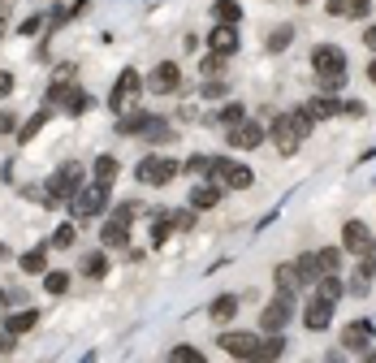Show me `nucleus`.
Returning a JSON list of instances; mask_svg holds the SVG:
<instances>
[{
  "label": "nucleus",
  "instance_id": "nucleus-1",
  "mask_svg": "<svg viewBox=\"0 0 376 363\" xmlns=\"http://www.w3.org/2000/svg\"><path fill=\"white\" fill-rule=\"evenodd\" d=\"M312 69L324 83V91H337L346 83V74H350V61H346V52L337 43H320V48H312Z\"/></svg>",
  "mask_w": 376,
  "mask_h": 363
},
{
  "label": "nucleus",
  "instance_id": "nucleus-2",
  "mask_svg": "<svg viewBox=\"0 0 376 363\" xmlns=\"http://www.w3.org/2000/svg\"><path fill=\"white\" fill-rule=\"evenodd\" d=\"M312 117L303 113V109H294V113H281L277 121H272V143H277V151L281 156H294L298 147H303V139L312 135Z\"/></svg>",
  "mask_w": 376,
  "mask_h": 363
},
{
  "label": "nucleus",
  "instance_id": "nucleus-3",
  "mask_svg": "<svg viewBox=\"0 0 376 363\" xmlns=\"http://www.w3.org/2000/svg\"><path fill=\"white\" fill-rule=\"evenodd\" d=\"M78 182H83V173H78V165H61L53 177H48V186L39 191V199L48 203V207H57V203H65V199H74V195H78L83 186H78Z\"/></svg>",
  "mask_w": 376,
  "mask_h": 363
},
{
  "label": "nucleus",
  "instance_id": "nucleus-4",
  "mask_svg": "<svg viewBox=\"0 0 376 363\" xmlns=\"http://www.w3.org/2000/svg\"><path fill=\"white\" fill-rule=\"evenodd\" d=\"M139 91H143L139 69H121V78L113 83V95H109V109L113 113H130L134 104H139Z\"/></svg>",
  "mask_w": 376,
  "mask_h": 363
},
{
  "label": "nucleus",
  "instance_id": "nucleus-5",
  "mask_svg": "<svg viewBox=\"0 0 376 363\" xmlns=\"http://www.w3.org/2000/svg\"><path fill=\"white\" fill-rule=\"evenodd\" d=\"M134 177L143 186H165V182L178 177V160H169V156H147V160H139Z\"/></svg>",
  "mask_w": 376,
  "mask_h": 363
},
{
  "label": "nucleus",
  "instance_id": "nucleus-6",
  "mask_svg": "<svg viewBox=\"0 0 376 363\" xmlns=\"http://www.w3.org/2000/svg\"><path fill=\"white\" fill-rule=\"evenodd\" d=\"M337 264H342V251H337V247H324V251H316V255H303V259H298V268H303V281H307V285L320 281V277H329V273H337Z\"/></svg>",
  "mask_w": 376,
  "mask_h": 363
},
{
  "label": "nucleus",
  "instance_id": "nucleus-7",
  "mask_svg": "<svg viewBox=\"0 0 376 363\" xmlns=\"http://www.w3.org/2000/svg\"><path fill=\"white\" fill-rule=\"evenodd\" d=\"M69 207H74V217H83V221H87V217H99V212L109 207V186H104V182H95V186H87V191L74 195Z\"/></svg>",
  "mask_w": 376,
  "mask_h": 363
},
{
  "label": "nucleus",
  "instance_id": "nucleus-8",
  "mask_svg": "<svg viewBox=\"0 0 376 363\" xmlns=\"http://www.w3.org/2000/svg\"><path fill=\"white\" fill-rule=\"evenodd\" d=\"M212 177H221L230 191H246L251 182H256L246 165H238V160H225V156H216V160H212Z\"/></svg>",
  "mask_w": 376,
  "mask_h": 363
},
{
  "label": "nucleus",
  "instance_id": "nucleus-9",
  "mask_svg": "<svg viewBox=\"0 0 376 363\" xmlns=\"http://www.w3.org/2000/svg\"><path fill=\"white\" fill-rule=\"evenodd\" d=\"M290 311H294V299L290 294H277V299L260 311V333H281L286 320H290Z\"/></svg>",
  "mask_w": 376,
  "mask_h": 363
},
{
  "label": "nucleus",
  "instance_id": "nucleus-10",
  "mask_svg": "<svg viewBox=\"0 0 376 363\" xmlns=\"http://www.w3.org/2000/svg\"><path fill=\"white\" fill-rule=\"evenodd\" d=\"M333 307H337V303H333L329 294H320V290H316V299H312V303H307V311H303V324H307L312 333L329 329V320H333Z\"/></svg>",
  "mask_w": 376,
  "mask_h": 363
},
{
  "label": "nucleus",
  "instance_id": "nucleus-11",
  "mask_svg": "<svg viewBox=\"0 0 376 363\" xmlns=\"http://www.w3.org/2000/svg\"><path fill=\"white\" fill-rule=\"evenodd\" d=\"M238 48V22H216L208 31V52H216V57H230V52Z\"/></svg>",
  "mask_w": 376,
  "mask_h": 363
},
{
  "label": "nucleus",
  "instance_id": "nucleus-12",
  "mask_svg": "<svg viewBox=\"0 0 376 363\" xmlns=\"http://www.w3.org/2000/svg\"><path fill=\"white\" fill-rule=\"evenodd\" d=\"M147 87H152L156 95H173L182 87V69L173 65V61H160L156 69H152V78H147Z\"/></svg>",
  "mask_w": 376,
  "mask_h": 363
},
{
  "label": "nucleus",
  "instance_id": "nucleus-13",
  "mask_svg": "<svg viewBox=\"0 0 376 363\" xmlns=\"http://www.w3.org/2000/svg\"><path fill=\"white\" fill-rule=\"evenodd\" d=\"M256 346H260V333H221V350L225 355L256 359Z\"/></svg>",
  "mask_w": 376,
  "mask_h": 363
},
{
  "label": "nucleus",
  "instance_id": "nucleus-14",
  "mask_svg": "<svg viewBox=\"0 0 376 363\" xmlns=\"http://www.w3.org/2000/svg\"><path fill=\"white\" fill-rule=\"evenodd\" d=\"M264 143V125H256V121H234L230 125V147H242V151H251V147H260Z\"/></svg>",
  "mask_w": 376,
  "mask_h": 363
},
{
  "label": "nucleus",
  "instance_id": "nucleus-15",
  "mask_svg": "<svg viewBox=\"0 0 376 363\" xmlns=\"http://www.w3.org/2000/svg\"><path fill=\"white\" fill-rule=\"evenodd\" d=\"M303 113H307L312 121H329V117L346 113V104H342L337 95H329V91H324V95H312V100L303 104Z\"/></svg>",
  "mask_w": 376,
  "mask_h": 363
},
{
  "label": "nucleus",
  "instance_id": "nucleus-16",
  "mask_svg": "<svg viewBox=\"0 0 376 363\" xmlns=\"http://www.w3.org/2000/svg\"><path fill=\"white\" fill-rule=\"evenodd\" d=\"M342 238H346V251H355V255L372 251V229H368L363 221H346V229H342Z\"/></svg>",
  "mask_w": 376,
  "mask_h": 363
},
{
  "label": "nucleus",
  "instance_id": "nucleus-17",
  "mask_svg": "<svg viewBox=\"0 0 376 363\" xmlns=\"http://www.w3.org/2000/svg\"><path fill=\"white\" fill-rule=\"evenodd\" d=\"M99 238H104V247H125V242H130V221L113 212L104 221V229H99Z\"/></svg>",
  "mask_w": 376,
  "mask_h": 363
},
{
  "label": "nucleus",
  "instance_id": "nucleus-18",
  "mask_svg": "<svg viewBox=\"0 0 376 363\" xmlns=\"http://www.w3.org/2000/svg\"><path fill=\"white\" fill-rule=\"evenodd\" d=\"M342 346L346 350H368L372 346V324L368 320H350L346 333H342Z\"/></svg>",
  "mask_w": 376,
  "mask_h": 363
},
{
  "label": "nucleus",
  "instance_id": "nucleus-19",
  "mask_svg": "<svg viewBox=\"0 0 376 363\" xmlns=\"http://www.w3.org/2000/svg\"><path fill=\"white\" fill-rule=\"evenodd\" d=\"M277 285H281V294H298V290H303V268H298V259H294V264H277Z\"/></svg>",
  "mask_w": 376,
  "mask_h": 363
},
{
  "label": "nucleus",
  "instance_id": "nucleus-20",
  "mask_svg": "<svg viewBox=\"0 0 376 363\" xmlns=\"http://www.w3.org/2000/svg\"><path fill=\"white\" fill-rule=\"evenodd\" d=\"M216 203H221V186H216V182H208V186L199 182V186L190 191V207H195V212H199V207H216Z\"/></svg>",
  "mask_w": 376,
  "mask_h": 363
},
{
  "label": "nucleus",
  "instance_id": "nucleus-21",
  "mask_svg": "<svg viewBox=\"0 0 376 363\" xmlns=\"http://www.w3.org/2000/svg\"><path fill=\"white\" fill-rule=\"evenodd\" d=\"M35 324H39V316H35V311H18V316H9V320H5V333L22 337V333H31Z\"/></svg>",
  "mask_w": 376,
  "mask_h": 363
},
{
  "label": "nucleus",
  "instance_id": "nucleus-22",
  "mask_svg": "<svg viewBox=\"0 0 376 363\" xmlns=\"http://www.w3.org/2000/svg\"><path fill=\"white\" fill-rule=\"evenodd\" d=\"M152 121V113H121L117 121V135H143V125Z\"/></svg>",
  "mask_w": 376,
  "mask_h": 363
},
{
  "label": "nucleus",
  "instance_id": "nucleus-23",
  "mask_svg": "<svg viewBox=\"0 0 376 363\" xmlns=\"http://www.w3.org/2000/svg\"><path fill=\"white\" fill-rule=\"evenodd\" d=\"M143 139H152V143H169V139H173V125H169L165 117H152V121L143 125Z\"/></svg>",
  "mask_w": 376,
  "mask_h": 363
},
{
  "label": "nucleus",
  "instance_id": "nucleus-24",
  "mask_svg": "<svg viewBox=\"0 0 376 363\" xmlns=\"http://www.w3.org/2000/svg\"><path fill=\"white\" fill-rule=\"evenodd\" d=\"M234 316H238V299H234V294H221V299L212 303V320L225 324V320H234Z\"/></svg>",
  "mask_w": 376,
  "mask_h": 363
},
{
  "label": "nucleus",
  "instance_id": "nucleus-25",
  "mask_svg": "<svg viewBox=\"0 0 376 363\" xmlns=\"http://www.w3.org/2000/svg\"><path fill=\"white\" fill-rule=\"evenodd\" d=\"M18 264H22V273H43V268H48V251H43V247H35V251L22 255Z\"/></svg>",
  "mask_w": 376,
  "mask_h": 363
},
{
  "label": "nucleus",
  "instance_id": "nucleus-26",
  "mask_svg": "<svg viewBox=\"0 0 376 363\" xmlns=\"http://www.w3.org/2000/svg\"><path fill=\"white\" fill-rule=\"evenodd\" d=\"M281 350H286V342H281L277 333H268V337H260V346H256V359H277Z\"/></svg>",
  "mask_w": 376,
  "mask_h": 363
},
{
  "label": "nucleus",
  "instance_id": "nucleus-27",
  "mask_svg": "<svg viewBox=\"0 0 376 363\" xmlns=\"http://www.w3.org/2000/svg\"><path fill=\"white\" fill-rule=\"evenodd\" d=\"M212 13H216L221 22H242V5H238V0H216Z\"/></svg>",
  "mask_w": 376,
  "mask_h": 363
},
{
  "label": "nucleus",
  "instance_id": "nucleus-28",
  "mask_svg": "<svg viewBox=\"0 0 376 363\" xmlns=\"http://www.w3.org/2000/svg\"><path fill=\"white\" fill-rule=\"evenodd\" d=\"M43 121H48V109H39V113H35V117H31L27 125L18 130V143H31V139L39 135V130H43Z\"/></svg>",
  "mask_w": 376,
  "mask_h": 363
},
{
  "label": "nucleus",
  "instance_id": "nucleus-29",
  "mask_svg": "<svg viewBox=\"0 0 376 363\" xmlns=\"http://www.w3.org/2000/svg\"><path fill=\"white\" fill-rule=\"evenodd\" d=\"M113 177H117V160H113V156H99V160H95V182L113 186Z\"/></svg>",
  "mask_w": 376,
  "mask_h": 363
},
{
  "label": "nucleus",
  "instance_id": "nucleus-30",
  "mask_svg": "<svg viewBox=\"0 0 376 363\" xmlns=\"http://www.w3.org/2000/svg\"><path fill=\"white\" fill-rule=\"evenodd\" d=\"M104 268H109V255H99V251L83 259V273H87V277H104Z\"/></svg>",
  "mask_w": 376,
  "mask_h": 363
},
{
  "label": "nucleus",
  "instance_id": "nucleus-31",
  "mask_svg": "<svg viewBox=\"0 0 376 363\" xmlns=\"http://www.w3.org/2000/svg\"><path fill=\"white\" fill-rule=\"evenodd\" d=\"M43 290H48V294H65V290H69V273H48V277H43Z\"/></svg>",
  "mask_w": 376,
  "mask_h": 363
},
{
  "label": "nucleus",
  "instance_id": "nucleus-32",
  "mask_svg": "<svg viewBox=\"0 0 376 363\" xmlns=\"http://www.w3.org/2000/svg\"><path fill=\"white\" fill-rule=\"evenodd\" d=\"M74 238H78V229H74V225H61V229L53 233V247L65 251V247H74Z\"/></svg>",
  "mask_w": 376,
  "mask_h": 363
},
{
  "label": "nucleus",
  "instance_id": "nucleus-33",
  "mask_svg": "<svg viewBox=\"0 0 376 363\" xmlns=\"http://www.w3.org/2000/svg\"><path fill=\"white\" fill-rule=\"evenodd\" d=\"M212 160H216V156H190V173H199V177H212Z\"/></svg>",
  "mask_w": 376,
  "mask_h": 363
},
{
  "label": "nucleus",
  "instance_id": "nucleus-34",
  "mask_svg": "<svg viewBox=\"0 0 376 363\" xmlns=\"http://www.w3.org/2000/svg\"><path fill=\"white\" fill-rule=\"evenodd\" d=\"M246 113H242V104H225V109H221V121L225 125H234V121H242Z\"/></svg>",
  "mask_w": 376,
  "mask_h": 363
},
{
  "label": "nucleus",
  "instance_id": "nucleus-35",
  "mask_svg": "<svg viewBox=\"0 0 376 363\" xmlns=\"http://www.w3.org/2000/svg\"><path fill=\"white\" fill-rule=\"evenodd\" d=\"M286 43H290V26H281V31H277V35L268 39V52H281Z\"/></svg>",
  "mask_w": 376,
  "mask_h": 363
},
{
  "label": "nucleus",
  "instance_id": "nucleus-36",
  "mask_svg": "<svg viewBox=\"0 0 376 363\" xmlns=\"http://www.w3.org/2000/svg\"><path fill=\"white\" fill-rule=\"evenodd\" d=\"M173 359H190V363H199V359H204V350H195V346H173Z\"/></svg>",
  "mask_w": 376,
  "mask_h": 363
},
{
  "label": "nucleus",
  "instance_id": "nucleus-37",
  "mask_svg": "<svg viewBox=\"0 0 376 363\" xmlns=\"http://www.w3.org/2000/svg\"><path fill=\"white\" fill-rule=\"evenodd\" d=\"M225 91H230L225 83H208V78H204V100H221Z\"/></svg>",
  "mask_w": 376,
  "mask_h": 363
},
{
  "label": "nucleus",
  "instance_id": "nucleus-38",
  "mask_svg": "<svg viewBox=\"0 0 376 363\" xmlns=\"http://www.w3.org/2000/svg\"><path fill=\"white\" fill-rule=\"evenodd\" d=\"M368 5H372V0H346V13H350V18H363Z\"/></svg>",
  "mask_w": 376,
  "mask_h": 363
},
{
  "label": "nucleus",
  "instance_id": "nucleus-39",
  "mask_svg": "<svg viewBox=\"0 0 376 363\" xmlns=\"http://www.w3.org/2000/svg\"><path fill=\"white\" fill-rule=\"evenodd\" d=\"M199 69H204V78H208V74H216V69H221V57L212 52V57H204V61H199Z\"/></svg>",
  "mask_w": 376,
  "mask_h": 363
},
{
  "label": "nucleus",
  "instance_id": "nucleus-40",
  "mask_svg": "<svg viewBox=\"0 0 376 363\" xmlns=\"http://www.w3.org/2000/svg\"><path fill=\"white\" fill-rule=\"evenodd\" d=\"M13 125H18L13 113H0V135H13Z\"/></svg>",
  "mask_w": 376,
  "mask_h": 363
},
{
  "label": "nucleus",
  "instance_id": "nucleus-41",
  "mask_svg": "<svg viewBox=\"0 0 376 363\" xmlns=\"http://www.w3.org/2000/svg\"><path fill=\"white\" fill-rule=\"evenodd\" d=\"M9 91H13V74L0 69V95H9Z\"/></svg>",
  "mask_w": 376,
  "mask_h": 363
},
{
  "label": "nucleus",
  "instance_id": "nucleus-42",
  "mask_svg": "<svg viewBox=\"0 0 376 363\" xmlns=\"http://www.w3.org/2000/svg\"><path fill=\"white\" fill-rule=\"evenodd\" d=\"M173 225H178V229H190V225H195V217H190V212H178V217H173Z\"/></svg>",
  "mask_w": 376,
  "mask_h": 363
},
{
  "label": "nucleus",
  "instance_id": "nucleus-43",
  "mask_svg": "<svg viewBox=\"0 0 376 363\" xmlns=\"http://www.w3.org/2000/svg\"><path fill=\"white\" fill-rule=\"evenodd\" d=\"M39 26H43V18H31V22H22V35H35Z\"/></svg>",
  "mask_w": 376,
  "mask_h": 363
},
{
  "label": "nucleus",
  "instance_id": "nucleus-44",
  "mask_svg": "<svg viewBox=\"0 0 376 363\" xmlns=\"http://www.w3.org/2000/svg\"><path fill=\"white\" fill-rule=\"evenodd\" d=\"M363 39H368V48H376V26H368V35H363Z\"/></svg>",
  "mask_w": 376,
  "mask_h": 363
},
{
  "label": "nucleus",
  "instance_id": "nucleus-45",
  "mask_svg": "<svg viewBox=\"0 0 376 363\" xmlns=\"http://www.w3.org/2000/svg\"><path fill=\"white\" fill-rule=\"evenodd\" d=\"M368 78H372V83H376V61H372V65H368Z\"/></svg>",
  "mask_w": 376,
  "mask_h": 363
},
{
  "label": "nucleus",
  "instance_id": "nucleus-46",
  "mask_svg": "<svg viewBox=\"0 0 376 363\" xmlns=\"http://www.w3.org/2000/svg\"><path fill=\"white\" fill-rule=\"evenodd\" d=\"M5 307H9V299H5V294H0V311H5Z\"/></svg>",
  "mask_w": 376,
  "mask_h": 363
},
{
  "label": "nucleus",
  "instance_id": "nucleus-47",
  "mask_svg": "<svg viewBox=\"0 0 376 363\" xmlns=\"http://www.w3.org/2000/svg\"><path fill=\"white\" fill-rule=\"evenodd\" d=\"M0 35H5V18H0Z\"/></svg>",
  "mask_w": 376,
  "mask_h": 363
}]
</instances>
